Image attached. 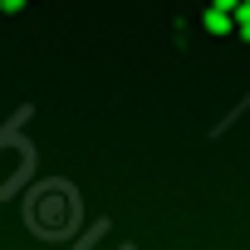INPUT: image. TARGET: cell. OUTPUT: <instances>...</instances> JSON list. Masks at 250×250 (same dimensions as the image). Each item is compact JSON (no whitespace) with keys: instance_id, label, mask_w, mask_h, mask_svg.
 I'll use <instances>...</instances> for the list:
<instances>
[{"instance_id":"cell-1","label":"cell","mask_w":250,"mask_h":250,"mask_svg":"<svg viewBox=\"0 0 250 250\" xmlns=\"http://www.w3.org/2000/svg\"><path fill=\"white\" fill-rule=\"evenodd\" d=\"M206 30H211V35H226V30H230V15L211 5V10H206Z\"/></svg>"},{"instance_id":"cell-2","label":"cell","mask_w":250,"mask_h":250,"mask_svg":"<svg viewBox=\"0 0 250 250\" xmlns=\"http://www.w3.org/2000/svg\"><path fill=\"white\" fill-rule=\"evenodd\" d=\"M216 10H226V15H230V10H240V0H216Z\"/></svg>"}]
</instances>
